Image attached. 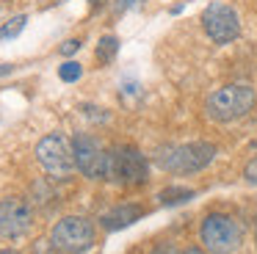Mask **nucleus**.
I'll list each match as a JSON object with an SVG mask.
<instances>
[{
    "label": "nucleus",
    "instance_id": "obj_1",
    "mask_svg": "<svg viewBox=\"0 0 257 254\" xmlns=\"http://www.w3.org/2000/svg\"><path fill=\"white\" fill-rule=\"evenodd\" d=\"M257 102V91L246 83H229V86H221L207 97L205 102V113L207 119L221 121V124H229V121H238L254 108Z\"/></svg>",
    "mask_w": 257,
    "mask_h": 254
},
{
    "label": "nucleus",
    "instance_id": "obj_2",
    "mask_svg": "<svg viewBox=\"0 0 257 254\" xmlns=\"http://www.w3.org/2000/svg\"><path fill=\"white\" fill-rule=\"evenodd\" d=\"M213 158H216L213 144L194 141V144H172V147L158 149L155 163L163 171H172V174H196L205 166H210Z\"/></svg>",
    "mask_w": 257,
    "mask_h": 254
},
{
    "label": "nucleus",
    "instance_id": "obj_3",
    "mask_svg": "<svg viewBox=\"0 0 257 254\" xmlns=\"http://www.w3.org/2000/svg\"><path fill=\"white\" fill-rule=\"evenodd\" d=\"M199 240L207 254H235L243 243V229L232 215L210 213L199 226Z\"/></svg>",
    "mask_w": 257,
    "mask_h": 254
},
{
    "label": "nucleus",
    "instance_id": "obj_4",
    "mask_svg": "<svg viewBox=\"0 0 257 254\" xmlns=\"http://www.w3.org/2000/svg\"><path fill=\"white\" fill-rule=\"evenodd\" d=\"M94 243V224L83 215H67L50 232V246L56 251L80 254Z\"/></svg>",
    "mask_w": 257,
    "mask_h": 254
},
{
    "label": "nucleus",
    "instance_id": "obj_5",
    "mask_svg": "<svg viewBox=\"0 0 257 254\" xmlns=\"http://www.w3.org/2000/svg\"><path fill=\"white\" fill-rule=\"evenodd\" d=\"M150 174V163L136 147L108 149V180L122 185H144Z\"/></svg>",
    "mask_w": 257,
    "mask_h": 254
},
{
    "label": "nucleus",
    "instance_id": "obj_6",
    "mask_svg": "<svg viewBox=\"0 0 257 254\" xmlns=\"http://www.w3.org/2000/svg\"><path fill=\"white\" fill-rule=\"evenodd\" d=\"M75 169L89 180H108V149L89 133H78L72 138Z\"/></svg>",
    "mask_w": 257,
    "mask_h": 254
},
{
    "label": "nucleus",
    "instance_id": "obj_7",
    "mask_svg": "<svg viewBox=\"0 0 257 254\" xmlns=\"http://www.w3.org/2000/svg\"><path fill=\"white\" fill-rule=\"evenodd\" d=\"M36 160L50 177H69L75 171L72 147L58 133H50V136H45L36 144Z\"/></svg>",
    "mask_w": 257,
    "mask_h": 254
},
{
    "label": "nucleus",
    "instance_id": "obj_8",
    "mask_svg": "<svg viewBox=\"0 0 257 254\" xmlns=\"http://www.w3.org/2000/svg\"><path fill=\"white\" fill-rule=\"evenodd\" d=\"M202 28L216 44H229L240 36V17L227 3H210L202 11Z\"/></svg>",
    "mask_w": 257,
    "mask_h": 254
},
{
    "label": "nucleus",
    "instance_id": "obj_9",
    "mask_svg": "<svg viewBox=\"0 0 257 254\" xmlns=\"http://www.w3.org/2000/svg\"><path fill=\"white\" fill-rule=\"evenodd\" d=\"M34 226V210L25 199L9 196L0 199V237H23L25 232H31Z\"/></svg>",
    "mask_w": 257,
    "mask_h": 254
},
{
    "label": "nucleus",
    "instance_id": "obj_10",
    "mask_svg": "<svg viewBox=\"0 0 257 254\" xmlns=\"http://www.w3.org/2000/svg\"><path fill=\"white\" fill-rule=\"evenodd\" d=\"M141 215H144V210H141L139 204H133V202L119 204V207L108 210V213L102 215V229H108V232L124 229V226H130L133 221H139Z\"/></svg>",
    "mask_w": 257,
    "mask_h": 254
},
{
    "label": "nucleus",
    "instance_id": "obj_11",
    "mask_svg": "<svg viewBox=\"0 0 257 254\" xmlns=\"http://www.w3.org/2000/svg\"><path fill=\"white\" fill-rule=\"evenodd\" d=\"M119 53V39L116 36H102L100 42H97V61H102V64H111L113 55Z\"/></svg>",
    "mask_w": 257,
    "mask_h": 254
},
{
    "label": "nucleus",
    "instance_id": "obj_12",
    "mask_svg": "<svg viewBox=\"0 0 257 254\" xmlns=\"http://www.w3.org/2000/svg\"><path fill=\"white\" fill-rule=\"evenodd\" d=\"M158 199H161V204H180V202H185V199H194V191H191V188H183V185H172V188L158 193Z\"/></svg>",
    "mask_w": 257,
    "mask_h": 254
},
{
    "label": "nucleus",
    "instance_id": "obj_13",
    "mask_svg": "<svg viewBox=\"0 0 257 254\" xmlns=\"http://www.w3.org/2000/svg\"><path fill=\"white\" fill-rule=\"evenodd\" d=\"M80 75H83V66H80L78 61H67V64L58 66V77H61L64 83H75V80H80Z\"/></svg>",
    "mask_w": 257,
    "mask_h": 254
},
{
    "label": "nucleus",
    "instance_id": "obj_14",
    "mask_svg": "<svg viewBox=\"0 0 257 254\" xmlns=\"http://www.w3.org/2000/svg\"><path fill=\"white\" fill-rule=\"evenodd\" d=\"M119 97H122V102H127V105H139L141 99H144V88H141L139 83H124L122 91H119Z\"/></svg>",
    "mask_w": 257,
    "mask_h": 254
},
{
    "label": "nucleus",
    "instance_id": "obj_15",
    "mask_svg": "<svg viewBox=\"0 0 257 254\" xmlns=\"http://www.w3.org/2000/svg\"><path fill=\"white\" fill-rule=\"evenodd\" d=\"M23 28H25V17L20 14V17H14V20H9L6 25L0 28V39H14L20 31H23Z\"/></svg>",
    "mask_w": 257,
    "mask_h": 254
},
{
    "label": "nucleus",
    "instance_id": "obj_16",
    "mask_svg": "<svg viewBox=\"0 0 257 254\" xmlns=\"http://www.w3.org/2000/svg\"><path fill=\"white\" fill-rule=\"evenodd\" d=\"M243 180L249 182V185H257V155L246 163V169H243Z\"/></svg>",
    "mask_w": 257,
    "mask_h": 254
},
{
    "label": "nucleus",
    "instance_id": "obj_17",
    "mask_svg": "<svg viewBox=\"0 0 257 254\" xmlns=\"http://www.w3.org/2000/svg\"><path fill=\"white\" fill-rule=\"evenodd\" d=\"M78 50H80V42H78V39H67V42L61 44V53H64V55H72V53H78Z\"/></svg>",
    "mask_w": 257,
    "mask_h": 254
},
{
    "label": "nucleus",
    "instance_id": "obj_18",
    "mask_svg": "<svg viewBox=\"0 0 257 254\" xmlns=\"http://www.w3.org/2000/svg\"><path fill=\"white\" fill-rule=\"evenodd\" d=\"M152 254H180V251L174 246H169V243H161V246L152 248Z\"/></svg>",
    "mask_w": 257,
    "mask_h": 254
},
{
    "label": "nucleus",
    "instance_id": "obj_19",
    "mask_svg": "<svg viewBox=\"0 0 257 254\" xmlns=\"http://www.w3.org/2000/svg\"><path fill=\"white\" fill-rule=\"evenodd\" d=\"M180 254H207V251L199 248V246H191V248H185V251H180Z\"/></svg>",
    "mask_w": 257,
    "mask_h": 254
},
{
    "label": "nucleus",
    "instance_id": "obj_20",
    "mask_svg": "<svg viewBox=\"0 0 257 254\" xmlns=\"http://www.w3.org/2000/svg\"><path fill=\"white\" fill-rule=\"evenodd\" d=\"M89 3H91V9H100V6L105 3V0H89Z\"/></svg>",
    "mask_w": 257,
    "mask_h": 254
},
{
    "label": "nucleus",
    "instance_id": "obj_21",
    "mask_svg": "<svg viewBox=\"0 0 257 254\" xmlns=\"http://www.w3.org/2000/svg\"><path fill=\"white\" fill-rule=\"evenodd\" d=\"M6 72H12V66H9V64H3V66H0V75H6Z\"/></svg>",
    "mask_w": 257,
    "mask_h": 254
},
{
    "label": "nucleus",
    "instance_id": "obj_22",
    "mask_svg": "<svg viewBox=\"0 0 257 254\" xmlns=\"http://www.w3.org/2000/svg\"><path fill=\"white\" fill-rule=\"evenodd\" d=\"M136 0H122V9H127V6H133Z\"/></svg>",
    "mask_w": 257,
    "mask_h": 254
},
{
    "label": "nucleus",
    "instance_id": "obj_23",
    "mask_svg": "<svg viewBox=\"0 0 257 254\" xmlns=\"http://www.w3.org/2000/svg\"><path fill=\"white\" fill-rule=\"evenodd\" d=\"M0 254H20V251H14V248H3Z\"/></svg>",
    "mask_w": 257,
    "mask_h": 254
},
{
    "label": "nucleus",
    "instance_id": "obj_24",
    "mask_svg": "<svg viewBox=\"0 0 257 254\" xmlns=\"http://www.w3.org/2000/svg\"><path fill=\"white\" fill-rule=\"evenodd\" d=\"M254 246H257V221H254Z\"/></svg>",
    "mask_w": 257,
    "mask_h": 254
}]
</instances>
